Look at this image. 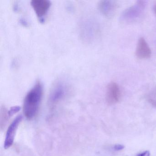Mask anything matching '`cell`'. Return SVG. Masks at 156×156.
<instances>
[{
    "instance_id": "obj_12",
    "label": "cell",
    "mask_w": 156,
    "mask_h": 156,
    "mask_svg": "<svg viewBox=\"0 0 156 156\" xmlns=\"http://www.w3.org/2000/svg\"><path fill=\"white\" fill-rule=\"evenodd\" d=\"M124 146L122 145H116L114 147L115 150L117 151L121 150L124 148Z\"/></svg>"
},
{
    "instance_id": "obj_13",
    "label": "cell",
    "mask_w": 156,
    "mask_h": 156,
    "mask_svg": "<svg viewBox=\"0 0 156 156\" xmlns=\"http://www.w3.org/2000/svg\"><path fill=\"white\" fill-rule=\"evenodd\" d=\"M154 11L155 12V14L156 15V4H155V6L154 7Z\"/></svg>"
},
{
    "instance_id": "obj_2",
    "label": "cell",
    "mask_w": 156,
    "mask_h": 156,
    "mask_svg": "<svg viewBox=\"0 0 156 156\" xmlns=\"http://www.w3.org/2000/svg\"><path fill=\"white\" fill-rule=\"evenodd\" d=\"M70 84L64 79L56 80L51 88L49 97V103L54 105L63 100L70 91Z\"/></svg>"
},
{
    "instance_id": "obj_9",
    "label": "cell",
    "mask_w": 156,
    "mask_h": 156,
    "mask_svg": "<svg viewBox=\"0 0 156 156\" xmlns=\"http://www.w3.org/2000/svg\"><path fill=\"white\" fill-rule=\"evenodd\" d=\"M148 102L152 105L156 107V88L151 91L147 96Z\"/></svg>"
},
{
    "instance_id": "obj_1",
    "label": "cell",
    "mask_w": 156,
    "mask_h": 156,
    "mask_svg": "<svg viewBox=\"0 0 156 156\" xmlns=\"http://www.w3.org/2000/svg\"><path fill=\"white\" fill-rule=\"evenodd\" d=\"M43 87L40 81L32 87L27 93L23 102V112L25 117L31 119L38 113L42 98Z\"/></svg>"
},
{
    "instance_id": "obj_10",
    "label": "cell",
    "mask_w": 156,
    "mask_h": 156,
    "mask_svg": "<svg viewBox=\"0 0 156 156\" xmlns=\"http://www.w3.org/2000/svg\"><path fill=\"white\" fill-rule=\"evenodd\" d=\"M20 109V107L19 106H14L11 108L9 111V116H12L14 114L17 113V112H19Z\"/></svg>"
},
{
    "instance_id": "obj_4",
    "label": "cell",
    "mask_w": 156,
    "mask_h": 156,
    "mask_svg": "<svg viewBox=\"0 0 156 156\" xmlns=\"http://www.w3.org/2000/svg\"><path fill=\"white\" fill-rule=\"evenodd\" d=\"M23 117L20 115L17 116L9 126L4 141V146L5 149L9 148L13 144L16 131Z\"/></svg>"
},
{
    "instance_id": "obj_11",
    "label": "cell",
    "mask_w": 156,
    "mask_h": 156,
    "mask_svg": "<svg viewBox=\"0 0 156 156\" xmlns=\"http://www.w3.org/2000/svg\"><path fill=\"white\" fill-rule=\"evenodd\" d=\"M137 156H150V153L149 151H146L139 153Z\"/></svg>"
},
{
    "instance_id": "obj_8",
    "label": "cell",
    "mask_w": 156,
    "mask_h": 156,
    "mask_svg": "<svg viewBox=\"0 0 156 156\" xmlns=\"http://www.w3.org/2000/svg\"><path fill=\"white\" fill-rule=\"evenodd\" d=\"M98 7L104 15L108 18H111L115 14L116 6L115 2L114 1L104 0L99 2Z\"/></svg>"
},
{
    "instance_id": "obj_3",
    "label": "cell",
    "mask_w": 156,
    "mask_h": 156,
    "mask_svg": "<svg viewBox=\"0 0 156 156\" xmlns=\"http://www.w3.org/2000/svg\"><path fill=\"white\" fill-rule=\"evenodd\" d=\"M146 4V2L138 1L135 5L129 7L123 12L121 19L123 20L129 21L137 19L143 12Z\"/></svg>"
},
{
    "instance_id": "obj_6",
    "label": "cell",
    "mask_w": 156,
    "mask_h": 156,
    "mask_svg": "<svg viewBox=\"0 0 156 156\" xmlns=\"http://www.w3.org/2000/svg\"><path fill=\"white\" fill-rule=\"evenodd\" d=\"M121 91L119 86L115 82L108 84L107 88L106 100L109 105L117 103L121 98Z\"/></svg>"
},
{
    "instance_id": "obj_5",
    "label": "cell",
    "mask_w": 156,
    "mask_h": 156,
    "mask_svg": "<svg viewBox=\"0 0 156 156\" xmlns=\"http://www.w3.org/2000/svg\"><path fill=\"white\" fill-rule=\"evenodd\" d=\"M31 5L41 22H44V16L46 15L51 5L49 0H32Z\"/></svg>"
},
{
    "instance_id": "obj_7",
    "label": "cell",
    "mask_w": 156,
    "mask_h": 156,
    "mask_svg": "<svg viewBox=\"0 0 156 156\" xmlns=\"http://www.w3.org/2000/svg\"><path fill=\"white\" fill-rule=\"evenodd\" d=\"M136 55L140 59H149L151 56V50L146 40L143 38H140L138 40Z\"/></svg>"
}]
</instances>
